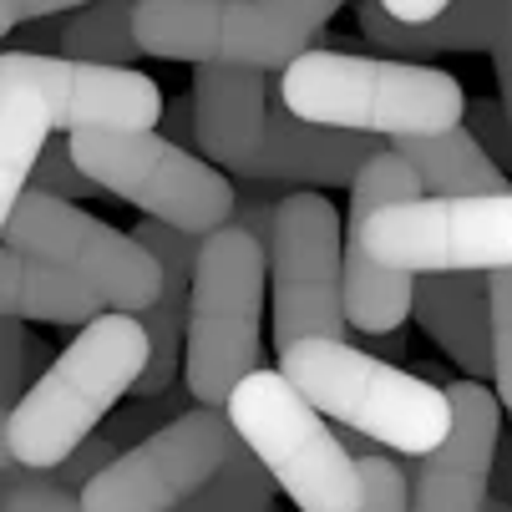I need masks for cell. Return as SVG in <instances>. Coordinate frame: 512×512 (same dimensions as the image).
I'll list each match as a JSON object with an SVG mask.
<instances>
[{
	"label": "cell",
	"mask_w": 512,
	"mask_h": 512,
	"mask_svg": "<svg viewBox=\"0 0 512 512\" xmlns=\"http://www.w3.org/2000/svg\"><path fill=\"white\" fill-rule=\"evenodd\" d=\"M153 340L137 315L107 310L87 330H77L46 371L31 381L16 411H6V457L31 472H56L82 442H92L97 421L137 391L148 376Z\"/></svg>",
	"instance_id": "obj_1"
},
{
	"label": "cell",
	"mask_w": 512,
	"mask_h": 512,
	"mask_svg": "<svg viewBox=\"0 0 512 512\" xmlns=\"http://www.w3.org/2000/svg\"><path fill=\"white\" fill-rule=\"evenodd\" d=\"M279 97L300 122L360 132V137H436L467 117V92L457 77L401 56H350V51H305L279 77Z\"/></svg>",
	"instance_id": "obj_2"
},
{
	"label": "cell",
	"mask_w": 512,
	"mask_h": 512,
	"mask_svg": "<svg viewBox=\"0 0 512 512\" xmlns=\"http://www.w3.org/2000/svg\"><path fill=\"white\" fill-rule=\"evenodd\" d=\"M279 376L320 416L371 436L401 457H431L452 436V396L350 340H300L279 355Z\"/></svg>",
	"instance_id": "obj_3"
},
{
	"label": "cell",
	"mask_w": 512,
	"mask_h": 512,
	"mask_svg": "<svg viewBox=\"0 0 512 512\" xmlns=\"http://www.w3.org/2000/svg\"><path fill=\"white\" fill-rule=\"evenodd\" d=\"M345 0H137L142 51L158 61L284 71Z\"/></svg>",
	"instance_id": "obj_4"
},
{
	"label": "cell",
	"mask_w": 512,
	"mask_h": 512,
	"mask_svg": "<svg viewBox=\"0 0 512 512\" xmlns=\"http://www.w3.org/2000/svg\"><path fill=\"white\" fill-rule=\"evenodd\" d=\"M264 279L269 249L229 224L203 239L198 274H193V305H188V360L183 386L198 406L229 411L234 391L259 376V320H264Z\"/></svg>",
	"instance_id": "obj_5"
},
{
	"label": "cell",
	"mask_w": 512,
	"mask_h": 512,
	"mask_svg": "<svg viewBox=\"0 0 512 512\" xmlns=\"http://www.w3.org/2000/svg\"><path fill=\"white\" fill-rule=\"evenodd\" d=\"M229 421L239 442L269 467L279 492L300 512H360L365 507V477L340 431L325 426V416L289 386L279 371L249 376L234 401Z\"/></svg>",
	"instance_id": "obj_6"
},
{
	"label": "cell",
	"mask_w": 512,
	"mask_h": 512,
	"mask_svg": "<svg viewBox=\"0 0 512 512\" xmlns=\"http://www.w3.org/2000/svg\"><path fill=\"white\" fill-rule=\"evenodd\" d=\"M77 168L112 198L183 234H218L234 224L239 193L208 158H193L163 132H77L66 137Z\"/></svg>",
	"instance_id": "obj_7"
},
{
	"label": "cell",
	"mask_w": 512,
	"mask_h": 512,
	"mask_svg": "<svg viewBox=\"0 0 512 512\" xmlns=\"http://www.w3.org/2000/svg\"><path fill=\"white\" fill-rule=\"evenodd\" d=\"M0 234H6V249H21L31 259H46L66 274H77L117 315H148L163 300V264L132 234L102 224V218L61 198L26 193L16 208L0 213Z\"/></svg>",
	"instance_id": "obj_8"
},
{
	"label": "cell",
	"mask_w": 512,
	"mask_h": 512,
	"mask_svg": "<svg viewBox=\"0 0 512 512\" xmlns=\"http://www.w3.org/2000/svg\"><path fill=\"white\" fill-rule=\"evenodd\" d=\"M269 284L279 355L300 340H345V244L330 198L289 193L274 203Z\"/></svg>",
	"instance_id": "obj_9"
},
{
	"label": "cell",
	"mask_w": 512,
	"mask_h": 512,
	"mask_svg": "<svg viewBox=\"0 0 512 512\" xmlns=\"http://www.w3.org/2000/svg\"><path fill=\"white\" fill-rule=\"evenodd\" d=\"M239 431L229 411L193 406L173 426L153 431L148 442L127 447L87 492V512H178L224 472Z\"/></svg>",
	"instance_id": "obj_10"
},
{
	"label": "cell",
	"mask_w": 512,
	"mask_h": 512,
	"mask_svg": "<svg viewBox=\"0 0 512 512\" xmlns=\"http://www.w3.org/2000/svg\"><path fill=\"white\" fill-rule=\"evenodd\" d=\"M0 77H21L41 87L51 122L77 132H158L168 102L153 77L132 66H87L66 56H31L6 51L0 56Z\"/></svg>",
	"instance_id": "obj_11"
},
{
	"label": "cell",
	"mask_w": 512,
	"mask_h": 512,
	"mask_svg": "<svg viewBox=\"0 0 512 512\" xmlns=\"http://www.w3.org/2000/svg\"><path fill=\"white\" fill-rule=\"evenodd\" d=\"M452 396V436L431 457H421L411 477V512H487L492 472L502 452V401L482 381L447 386Z\"/></svg>",
	"instance_id": "obj_12"
},
{
	"label": "cell",
	"mask_w": 512,
	"mask_h": 512,
	"mask_svg": "<svg viewBox=\"0 0 512 512\" xmlns=\"http://www.w3.org/2000/svg\"><path fill=\"white\" fill-rule=\"evenodd\" d=\"M269 82L244 66H193L198 107V153L234 178L264 183L269 158Z\"/></svg>",
	"instance_id": "obj_13"
},
{
	"label": "cell",
	"mask_w": 512,
	"mask_h": 512,
	"mask_svg": "<svg viewBox=\"0 0 512 512\" xmlns=\"http://www.w3.org/2000/svg\"><path fill=\"white\" fill-rule=\"evenodd\" d=\"M360 31L401 56H436V51H482L497 61V77H512V0H457L426 26H401L386 16L381 0L355 6Z\"/></svg>",
	"instance_id": "obj_14"
},
{
	"label": "cell",
	"mask_w": 512,
	"mask_h": 512,
	"mask_svg": "<svg viewBox=\"0 0 512 512\" xmlns=\"http://www.w3.org/2000/svg\"><path fill=\"white\" fill-rule=\"evenodd\" d=\"M416 325L442 345L467 381L492 376V284L487 274H426L416 279Z\"/></svg>",
	"instance_id": "obj_15"
},
{
	"label": "cell",
	"mask_w": 512,
	"mask_h": 512,
	"mask_svg": "<svg viewBox=\"0 0 512 512\" xmlns=\"http://www.w3.org/2000/svg\"><path fill=\"white\" fill-rule=\"evenodd\" d=\"M0 310L11 320H51V325H92L102 320V300L92 289L66 274L46 259H31L21 249H6L0 254Z\"/></svg>",
	"instance_id": "obj_16"
},
{
	"label": "cell",
	"mask_w": 512,
	"mask_h": 512,
	"mask_svg": "<svg viewBox=\"0 0 512 512\" xmlns=\"http://www.w3.org/2000/svg\"><path fill=\"white\" fill-rule=\"evenodd\" d=\"M391 153H401L416 173L426 198H482V193H512V178L487 158V148L467 132H436V137H396Z\"/></svg>",
	"instance_id": "obj_17"
},
{
	"label": "cell",
	"mask_w": 512,
	"mask_h": 512,
	"mask_svg": "<svg viewBox=\"0 0 512 512\" xmlns=\"http://www.w3.org/2000/svg\"><path fill=\"white\" fill-rule=\"evenodd\" d=\"M51 127L56 122H51L41 87L21 77H0V213L31 193V173L46 153Z\"/></svg>",
	"instance_id": "obj_18"
},
{
	"label": "cell",
	"mask_w": 512,
	"mask_h": 512,
	"mask_svg": "<svg viewBox=\"0 0 512 512\" xmlns=\"http://www.w3.org/2000/svg\"><path fill=\"white\" fill-rule=\"evenodd\" d=\"M61 31V56L87 61V66H132L142 51L137 36V0H92V6L71 11Z\"/></svg>",
	"instance_id": "obj_19"
},
{
	"label": "cell",
	"mask_w": 512,
	"mask_h": 512,
	"mask_svg": "<svg viewBox=\"0 0 512 512\" xmlns=\"http://www.w3.org/2000/svg\"><path fill=\"white\" fill-rule=\"evenodd\" d=\"M274 487L279 482L269 477V467L244 442H234L224 472H218L193 502H183L178 512H274Z\"/></svg>",
	"instance_id": "obj_20"
},
{
	"label": "cell",
	"mask_w": 512,
	"mask_h": 512,
	"mask_svg": "<svg viewBox=\"0 0 512 512\" xmlns=\"http://www.w3.org/2000/svg\"><path fill=\"white\" fill-rule=\"evenodd\" d=\"M0 512H87L77 492H66L56 477L31 472L6 457V507Z\"/></svg>",
	"instance_id": "obj_21"
},
{
	"label": "cell",
	"mask_w": 512,
	"mask_h": 512,
	"mask_svg": "<svg viewBox=\"0 0 512 512\" xmlns=\"http://www.w3.org/2000/svg\"><path fill=\"white\" fill-rule=\"evenodd\" d=\"M492 284V386L502 411L512 416V269L487 274Z\"/></svg>",
	"instance_id": "obj_22"
},
{
	"label": "cell",
	"mask_w": 512,
	"mask_h": 512,
	"mask_svg": "<svg viewBox=\"0 0 512 512\" xmlns=\"http://www.w3.org/2000/svg\"><path fill=\"white\" fill-rule=\"evenodd\" d=\"M360 477H365L360 512H411V477L401 462H391L386 452H371V457H360Z\"/></svg>",
	"instance_id": "obj_23"
},
{
	"label": "cell",
	"mask_w": 512,
	"mask_h": 512,
	"mask_svg": "<svg viewBox=\"0 0 512 512\" xmlns=\"http://www.w3.org/2000/svg\"><path fill=\"white\" fill-rule=\"evenodd\" d=\"M31 193H46V198H87V193H102L82 168L77 158H71V142H51V148L41 153L36 173H31Z\"/></svg>",
	"instance_id": "obj_24"
},
{
	"label": "cell",
	"mask_w": 512,
	"mask_h": 512,
	"mask_svg": "<svg viewBox=\"0 0 512 512\" xmlns=\"http://www.w3.org/2000/svg\"><path fill=\"white\" fill-rule=\"evenodd\" d=\"M0 391H6V411H16L21 406V396L31 391L26 386V360H31V335H26V320H0Z\"/></svg>",
	"instance_id": "obj_25"
},
{
	"label": "cell",
	"mask_w": 512,
	"mask_h": 512,
	"mask_svg": "<svg viewBox=\"0 0 512 512\" xmlns=\"http://www.w3.org/2000/svg\"><path fill=\"white\" fill-rule=\"evenodd\" d=\"M117 457H122V447L112 442V436H92V442H82L77 452H71V457L51 472V477H56L66 492H77V497H82V492H87V487H92Z\"/></svg>",
	"instance_id": "obj_26"
},
{
	"label": "cell",
	"mask_w": 512,
	"mask_h": 512,
	"mask_svg": "<svg viewBox=\"0 0 512 512\" xmlns=\"http://www.w3.org/2000/svg\"><path fill=\"white\" fill-rule=\"evenodd\" d=\"M467 117H472V137L487 148V158L502 168V163H512V127H507V112H502V102H472L467 107Z\"/></svg>",
	"instance_id": "obj_27"
},
{
	"label": "cell",
	"mask_w": 512,
	"mask_h": 512,
	"mask_svg": "<svg viewBox=\"0 0 512 512\" xmlns=\"http://www.w3.org/2000/svg\"><path fill=\"white\" fill-rule=\"evenodd\" d=\"M92 0H0V31H21L26 21H41V16H56V11H82Z\"/></svg>",
	"instance_id": "obj_28"
},
{
	"label": "cell",
	"mask_w": 512,
	"mask_h": 512,
	"mask_svg": "<svg viewBox=\"0 0 512 512\" xmlns=\"http://www.w3.org/2000/svg\"><path fill=\"white\" fill-rule=\"evenodd\" d=\"M163 137H173L178 148H198V107H193V92L188 97H173V107L163 112Z\"/></svg>",
	"instance_id": "obj_29"
},
{
	"label": "cell",
	"mask_w": 512,
	"mask_h": 512,
	"mask_svg": "<svg viewBox=\"0 0 512 512\" xmlns=\"http://www.w3.org/2000/svg\"><path fill=\"white\" fill-rule=\"evenodd\" d=\"M386 6V16H396L401 26H426V21H436L442 11H452L457 0H381Z\"/></svg>",
	"instance_id": "obj_30"
},
{
	"label": "cell",
	"mask_w": 512,
	"mask_h": 512,
	"mask_svg": "<svg viewBox=\"0 0 512 512\" xmlns=\"http://www.w3.org/2000/svg\"><path fill=\"white\" fill-rule=\"evenodd\" d=\"M492 477H497V497L512 502V447L497 452V472H492Z\"/></svg>",
	"instance_id": "obj_31"
},
{
	"label": "cell",
	"mask_w": 512,
	"mask_h": 512,
	"mask_svg": "<svg viewBox=\"0 0 512 512\" xmlns=\"http://www.w3.org/2000/svg\"><path fill=\"white\" fill-rule=\"evenodd\" d=\"M497 92H502V112H507V127H512V77H497Z\"/></svg>",
	"instance_id": "obj_32"
},
{
	"label": "cell",
	"mask_w": 512,
	"mask_h": 512,
	"mask_svg": "<svg viewBox=\"0 0 512 512\" xmlns=\"http://www.w3.org/2000/svg\"><path fill=\"white\" fill-rule=\"evenodd\" d=\"M487 512H512V502H502V497H492V502H487Z\"/></svg>",
	"instance_id": "obj_33"
}]
</instances>
